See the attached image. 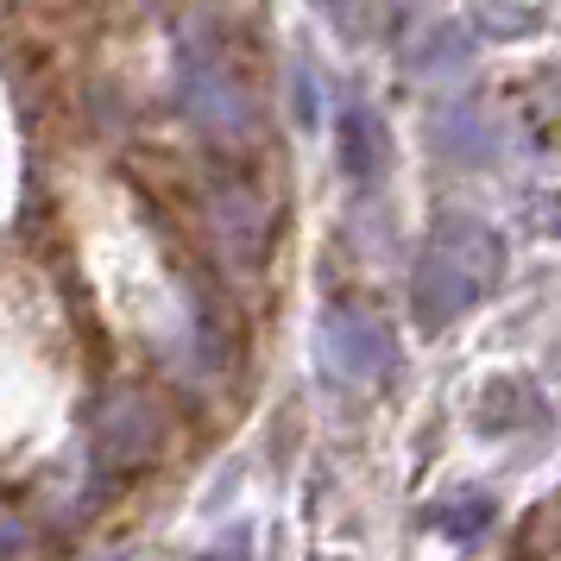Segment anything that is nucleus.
Masks as SVG:
<instances>
[{
	"instance_id": "6e6552de",
	"label": "nucleus",
	"mask_w": 561,
	"mask_h": 561,
	"mask_svg": "<svg viewBox=\"0 0 561 561\" xmlns=\"http://www.w3.org/2000/svg\"><path fill=\"white\" fill-rule=\"evenodd\" d=\"M20 549H26V517L0 505V561H13Z\"/></svg>"
},
{
	"instance_id": "f257e3e1",
	"label": "nucleus",
	"mask_w": 561,
	"mask_h": 561,
	"mask_svg": "<svg viewBox=\"0 0 561 561\" xmlns=\"http://www.w3.org/2000/svg\"><path fill=\"white\" fill-rule=\"evenodd\" d=\"M505 278V240L473 221V215H442L416 253V272H410V304H416V322L423 329H448L467 309L492 297Z\"/></svg>"
},
{
	"instance_id": "1a4fd4ad",
	"label": "nucleus",
	"mask_w": 561,
	"mask_h": 561,
	"mask_svg": "<svg viewBox=\"0 0 561 561\" xmlns=\"http://www.w3.org/2000/svg\"><path fill=\"white\" fill-rule=\"evenodd\" d=\"M480 20H485V26H499V0H480ZM511 20H517V26H530V0H511Z\"/></svg>"
},
{
	"instance_id": "423d86ee",
	"label": "nucleus",
	"mask_w": 561,
	"mask_h": 561,
	"mask_svg": "<svg viewBox=\"0 0 561 561\" xmlns=\"http://www.w3.org/2000/svg\"><path fill=\"white\" fill-rule=\"evenodd\" d=\"M455 64H467V38H460V26H442L430 38V51H416V70H423V77H435V70H455Z\"/></svg>"
},
{
	"instance_id": "f03ea898",
	"label": "nucleus",
	"mask_w": 561,
	"mask_h": 561,
	"mask_svg": "<svg viewBox=\"0 0 561 561\" xmlns=\"http://www.w3.org/2000/svg\"><path fill=\"white\" fill-rule=\"evenodd\" d=\"M164 404L146 398V391H114L102 410H95V423H89V455L102 473H139L146 460H158L164 448Z\"/></svg>"
},
{
	"instance_id": "9b49d317",
	"label": "nucleus",
	"mask_w": 561,
	"mask_h": 561,
	"mask_svg": "<svg viewBox=\"0 0 561 561\" xmlns=\"http://www.w3.org/2000/svg\"><path fill=\"white\" fill-rule=\"evenodd\" d=\"M107 561H121V556H107Z\"/></svg>"
},
{
	"instance_id": "7ed1b4c3",
	"label": "nucleus",
	"mask_w": 561,
	"mask_h": 561,
	"mask_svg": "<svg viewBox=\"0 0 561 561\" xmlns=\"http://www.w3.org/2000/svg\"><path fill=\"white\" fill-rule=\"evenodd\" d=\"M322 359H329L347 385H373L379 373H391L398 347H391V334H385L379 316L334 304L329 316H322Z\"/></svg>"
},
{
	"instance_id": "9d476101",
	"label": "nucleus",
	"mask_w": 561,
	"mask_h": 561,
	"mask_svg": "<svg viewBox=\"0 0 561 561\" xmlns=\"http://www.w3.org/2000/svg\"><path fill=\"white\" fill-rule=\"evenodd\" d=\"M203 561H253V556H247V536H228V542H215Z\"/></svg>"
},
{
	"instance_id": "39448f33",
	"label": "nucleus",
	"mask_w": 561,
	"mask_h": 561,
	"mask_svg": "<svg viewBox=\"0 0 561 561\" xmlns=\"http://www.w3.org/2000/svg\"><path fill=\"white\" fill-rule=\"evenodd\" d=\"M423 524H430V530H442V536H460V542H467V536H480L485 524H492V499H485V492H460V499H442V505L423 511Z\"/></svg>"
},
{
	"instance_id": "20e7f679",
	"label": "nucleus",
	"mask_w": 561,
	"mask_h": 561,
	"mask_svg": "<svg viewBox=\"0 0 561 561\" xmlns=\"http://www.w3.org/2000/svg\"><path fill=\"white\" fill-rule=\"evenodd\" d=\"M334 146H341V171L354 183H379L385 178V121L373 107L347 102L334 121Z\"/></svg>"
},
{
	"instance_id": "0eeeda50",
	"label": "nucleus",
	"mask_w": 561,
	"mask_h": 561,
	"mask_svg": "<svg viewBox=\"0 0 561 561\" xmlns=\"http://www.w3.org/2000/svg\"><path fill=\"white\" fill-rule=\"evenodd\" d=\"M316 7L341 38H366V0H316Z\"/></svg>"
}]
</instances>
